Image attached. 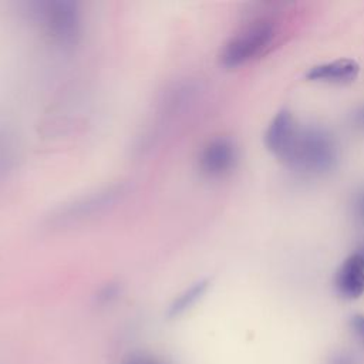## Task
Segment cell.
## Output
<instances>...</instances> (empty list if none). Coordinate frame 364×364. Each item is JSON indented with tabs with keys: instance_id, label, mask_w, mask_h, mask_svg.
I'll return each instance as SVG.
<instances>
[{
	"instance_id": "1",
	"label": "cell",
	"mask_w": 364,
	"mask_h": 364,
	"mask_svg": "<svg viewBox=\"0 0 364 364\" xmlns=\"http://www.w3.org/2000/svg\"><path fill=\"white\" fill-rule=\"evenodd\" d=\"M283 162L301 175L320 176L328 173L338 162L337 141L331 132L320 125L299 128Z\"/></svg>"
},
{
	"instance_id": "2",
	"label": "cell",
	"mask_w": 364,
	"mask_h": 364,
	"mask_svg": "<svg viewBox=\"0 0 364 364\" xmlns=\"http://www.w3.org/2000/svg\"><path fill=\"white\" fill-rule=\"evenodd\" d=\"M274 38V26L269 20H256L243 26L223 46L220 63L228 68L240 67L260 54Z\"/></svg>"
},
{
	"instance_id": "3",
	"label": "cell",
	"mask_w": 364,
	"mask_h": 364,
	"mask_svg": "<svg viewBox=\"0 0 364 364\" xmlns=\"http://www.w3.org/2000/svg\"><path fill=\"white\" fill-rule=\"evenodd\" d=\"M124 183H114L111 186L102 188L87 196H82L65 206L60 208L53 216L51 223L55 226H65L71 223H78L94 215H98L108 208L115 206L118 200L125 195Z\"/></svg>"
},
{
	"instance_id": "4",
	"label": "cell",
	"mask_w": 364,
	"mask_h": 364,
	"mask_svg": "<svg viewBox=\"0 0 364 364\" xmlns=\"http://www.w3.org/2000/svg\"><path fill=\"white\" fill-rule=\"evenodd\" d=\"M40 17L48 34L61 46H73L81 33L78 6L71 0H51L40 4Z\"/></svg>"
},
{
	"instance_id": "5",
	"label": "cell",
	"mask_w": 364,
	"mask_h": 364,
	"mask_svg": "<svg viewBox=\"0 0 364 364\" xmlns=\"http://www.w3.org/2000/svg\"><path fill=\"white\" fill-rule=\"evenodd\" d=\"M237 146L228 136L210 139L199 155L200 171L210 178H220L229 173L237 164Z\"/></svg>"
},
{
	"instance_id": "6",
	"label": "cell",
	"mask_w": 364,
	"mask_h": 364,
	"mask_svg": "<svg viewBox=\"0 0 364 364\" xmlns=\"http://www.w3.org/2000/svg\"><path fill=\"white\" fill-rule=\"evenodd\" d=\"M299 128L300 127L297 125L293 114L286 108L280 109L272 118V121L264 132L266 148L273 155H276L279 159L283 161L294 142Z\"/></svg>"
},
{
	"instance_id": "7",
	"label": "cell",
	"mask_w": 364,
	"mask_h": 364,
	"mask_svg": "<svg viewBox=\"0 0 364 364\" xmlns=\"http://www.w3.org/2000/svg\"><path fill=\"white\" fill-rule=\"evenodd\" d=\"M334 284L344 299H357L364 293V255H350L338 267Z\"/></svg>"
},
{
	"instance_id": "8",
	"label": "cell",
	"mask_w": 364,
	"mask_h": 364,
	"mask_svg": "<svg viewBox=\"0 0 364 364\" xmlns=\"http://www.w3.org/2000/svg\"><path fill=\"white\" fill-rule=\"evenodd\" d=\"M360 64L353 58H337L328 63L314 65L306 74L310 81H324L334 84H347L357 78Z\"/></svg>"
},
{
	"instance_id": "9",
	"label": "cell",
	"mask_w": 364,
	"mask_h": 364,
	"mask_svg": "<svg viewBox=\"0 0 364 364\" xmlns=\"http://www.w3.org/2000/svg\"><path fill=\"white\" fill-rule=\"evenodd\" d=\"M209 287V279H202L193 283L189 289L182 291L169 306L168 316L169 317H178L186 310H189L208 290Z\"/></svg>"
},
{
	"instance_id": "10",
	"label": "cell",
	"mask_w": 364,
	"mask_h": 364,
	"mask_svg": "<svg viewBox=\"0 0 364 364\" xmlns=\"http://www.w3.org/2000/svg\"><path fill=\"white\" fill-rule=\"evenodd\" d=\"M327 364H360V363H358V360H357L353 354L341 351V353L333 354V355L328 358Z\"/></svg>"
},
{
	"instance_id": "11",
	"label": "cell",
	"mask_w": 364,
	"mask_h": 364,
	"mask_svg": "<svg viewBox=\"0 0 364 364\" xmlns=\"http://www.w3.org/2000/svg\"><path fill=\"white\" fill-rule=\"evenodd\" d=\"M350 326H351L354 334L364 344V314H354L350 320Z\"/></svg>"
},
{
	"instance_id": "12",
	"label": "cell",
	"mask_w": 364,
	"mask_h": 364,
	"mask_svg": "<svg viewBox=\"0 0 364 364\" xmlns=\"http://www.w3.org/2000/svg\"><path fill=\"white\" fill-rule=\"evenodd\" d=\"M354 213L357 219L364 225V188H361L354 198Z\"/></svg>"
},
{
	"instance_id": "13",
	"label": "cell",
	"mask_w": 364,
	"mask_h": 364,
	"mask_svg": "<svg viewBox=\"0 0 364 364\" xmlns=\"http://www.w3.org/2000/svg\"><path fill=\"white\" fill-rule=\"evenodd\" d=\"M10 161L9 156V145L4 141L3 135H0V172L4 171V168H7V164Z\"/></svg>"
},
{
	"instance_id": "14",
	"label": "cell",
	"mask_w": 364,
	"mask_h": 364,
	"mask_svg": "<svg viewBox=\"0 0 364 364\" xmlns=\"http://www.w3.org/2000/svg\"><path fill=\"white\" fill-rule=\"evenodd\" d=\"M351 122H353L354 128L364 131V105L354 109V112L351 114Z\"/></svg>"
},
{
	"instance_id": "15",
	"label": "cell",
	"mask_w": 364,
	"mask_h": 364,
	"mask_svg": "<svg viewBox=\"0 0 364 364\" xmlns=\"http://www.w3.org/2000/svg\"><path fill=\"white\" fill-rule=\"evenodd\" d=\"M125 364H161V363L158 360H155L154 357L139 354V355H132L131 358H128L125 361Z\"/></svg>"
}]
</instances>
